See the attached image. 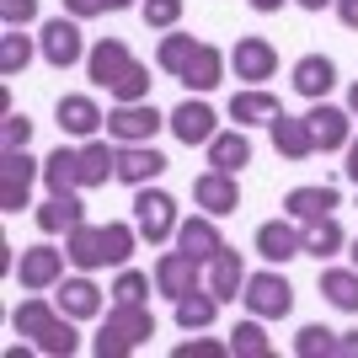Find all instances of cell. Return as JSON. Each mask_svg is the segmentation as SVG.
Instances as JSON below:
<instances>
[{
  "instance_id": "obj_1",
  "label": "cell",
  "mask_w": 358,
  "mask_h": 358,
  "mask_svg": "<svg viewBox=\"0 0 358 358\" xmlns=\"http://www.w3.org/2000/svg\"><path fill=\"white\" fill-rule=\"evenodd\" d=\"M145 337H155V315L145 305H113L91 348H96V358H123V353H134Z\"/></svg>"
},
{
  "instance_id": "obj_2",
  "label": "cell",
  "mask_w": 358,
  "mask_h": 358,
  "mask_svg": "<svg viewBox=\"0 0 358 358\" xmlns=\"http://www.w3.org/2000/svg\"><path fill=\"white\" fill-rule=\"evenodd\" d=\"M134 224H139V241L161 246V241L177 236V198L161 193V187H139L134 198Z\"/></svg>"
},
{
  "instance_id": "obj_3",
  "label": "cell",
  "mask_w": 358,
  "mask_h": 358,
  "mask_svg": "<svg viewBox=\"0 0 358 358\" xmlns=\"http://www.w3.org/2000/svg\"><path fill=\"white\" fill-rule=\"evenodd\" d=\"M241 299H246V310L262 315V321H284V315L294 310V289H289L284 273H252L246 289H241Z\"/></svg>"
},
{
  "instance_id": "obj_4",
  "label": "cell",
  "mask_w": 358,
  "mask_h": 358,
  "mask_svg": "<svg viewBox=\"0 0 358 358\" xmlns=\"http://www.w3.org/2000/svg\"><path fill=\"white\" fill-rule=\"evenodd\" d=\"M155 129H166V118L150 102H118L107 113V134L118 139V145H150Z\"/></svg>"
},
{
  "instance_id": "obj_5",
  "label": "cell",
  "mask_w": 358,
  "mask_h": 358,
  "mask_svg": "<svg viewBox=\"0 0 358 358\" xmlns=\"http://www.w3.org/2000/svg\"><path fill=\"white\" fill-rule=\"evenodd\" d=\"M32 177H38V161H32L27 150H0V209H6V214L27 209Z\"/></svg>"
},
{
  "instance_id": "obj_6",
  "label": "cell",
  "mask_w": 358,
  "mask_h": 358,
  "mask_svg": "<svg viewBox=\"0 0 358 358\" xmlns=\"http://www.w3.org/2000/svg\"><path fill=\"white\" fill-rule=\"evenodd\" d=\"M64 262H70V257H64L59 246H27V252H22V262H16V284L27 289V294L54 289V284L64 278Z\"/></svg>"
},
{
  "instance_id": "obj_7",
  "label": "cell",
  "mask_w": 358,
  "mask_h": 358,
  "mask_svg": "<svg viewBox=\"0 0 358 358\" xmlns=\"http://www.w3.org/2000/svg\"><path fill=\"white\" fill-rule=\"evenodd\" d=\"M166 129H171V134H177L187 150H193V145H209V139L220 134V129H214V107H209V102H193V96L171 107Z\"/></svg>"
},
{
  "instance_id": "obj_8",
  "label": "cell",
  "mask_w": 358,
  "mask_h": 358,
  "mask_svg": "<svg viewBox=\"0 0 358 358\" xmlns=\"http://www.w3.org/2000/svg\"><path fill=\"white\" fill-rule=\"evenodd\" d=\"M193 198H198V209L214 214V220H220V214H236V209H241L236 171H214V166H209V171L193 182Z\"/></svg>"
},
{
  "instance_id": "obj_9",
  "label": "cell",
  "mask_w": 358,
  "mask_h": 358,
  "mask_svg": "<svg viewBox=\"0 0 358 358\" xmlns=\"http://www.w3.org/2000/svg\"><path fill=\"white\" fill-rule=\"evenodd\" d=\"M230 64H236V80H273V70H278V48L268 43V38H236V48H230Z\"/></svg>"
},
{
  "instance_id": "obj_10",
  "label": "cell",
  "mask_w": 358,
  "mask_h": 358,
  "mask_svg": "<svg viewBox=\"0 0 358 358\" xmlns=\"http://www.w3.org/2000/svg\"><path fill=\"white\" fill-rule=\"evenodd\" d=\"M43 59L54 64V70H70V64L86 59V43H80V27H75V16H70V22H64V16L43 22Z\"/></svg>"
},
{
  "instance_id": "obj_11",
  "label": "cell",
  "mask_w": 358,
  "mask_h": 358,
  "mask_svg": "<svg viewBox=\"0 0 358 358\" xmlns=\"http://www.w3.org/2000/svg\"><path fill=\"white\" fill-rule=\"evenodd\" d=\"M220 246H224V236H220V224H214V214H198V220L177 224V252H187L193 262H203V268L220 257Z\"/></svg>"
},
{
  "instance_id": "obj_12",
  "label": "cell",
  "mask_w": 358,
  "mask_h": 358,
  "mask_svg": "<svg viewBox=\"0 0 358 358\" xmlns=\"http://www.w3.org/2000/svg\"><path fill=\"white\" fill-rule=\"evenodd\" d=\"M129 64H134V54H129V43H123V38H102V43L86 54L91 80H96V86H107V91H113L123 75H129Z\"/></svg>"
},
{
  "instance_id": "obj_13",
  "label": "cell",
  "mask_w": 358,
  "mask_h": 358,
  "mask_svg": "<svg viewBox=\"0 0 358 358\" xmlns=\"http://www.w3.org/2000/svg\"><path fill=\"white\" fill-rule=\"evenodd\" d=\"M268 134H273V150H278L284 161H310V155H315L310 118H289V113H278V118L268 123Z\"/></svg>"
},
{
  "instance_id": "obj_14",
  "label": "cell",
  "mask_w": 358,
  "mask_h": 358,
  "mask_svg": "<svg viewBox=\"0 0 358 358\" xmlns=\"http://www.w3.org/2000/svg\"><path fill=\"white\" fill-rule=\"evenodd\" d=\"M166 166L171 161H166L155 145H123L118 150V182H129V187H150Z\"/></svg>"
},
{
  "instance_id": "obj_15",
  "label": "cell",
  "mask_w": 358,
  "mask_h": 358,
  "mask_svg": "<svg viewBox=\"0 0 358 358\" xmlns=\"http://www.w3.org/2000/svg\"><path fill=\"white\" fill-rule=\"evenodd\" d=\"M257 252L268 257V262L305 257V230H294L289 220H268V224H257Z\"/></svg>"
},
{
  "instance_id": "obj_16",
  "label": "cell",
  "mask_w": 358,
  "mask_h": 358,
  "mask_svg": "<svg viewBox=\"0 0 358 358\" xmlns=\"http://www.w3.org/2000/svg\"><path fill=\"white\" fill-rule=\"evenodd\" d=\"M198 268H203V262H193L187 252H166L161 262H155V289H161L166 299H182L187 289H198Z\"/></svg>"
},
{
  "instance_id": "obj_17",
  "label": "cell",
  "mask_w": 358,
  "mask_h": 358,
  "mask_svg": "<svg viewBox=\"0 0 358 358\" xmlns=\"http://www.w3.org/2000/svg\"><path fill=\"white\" fill-rule=\"evenodd\" d=\"M64 257H70L80 273L91 268H107V246H102V224H75V230H64Z\"/></svg>"
},
{
  "instance_id": "obj_18",
  "label": "cell",
  "mask_w": 358,
  "mask_h": 358,
  "mask_svg": "<svg viewBox=\"0 0 358 358\" xmlns=\"http://www.w3.org/2000/svg\"><path fill=\"white\" fill-rule=\"evenodd\" d=\"M353 113H343V107H327L315 102L310 107V134H315V150H348V139H353Z\"/></svg>"
},
{
  "instance_id": "obj_19",
  "label": "cell",
  "mask_w": 358,
  "mask_h": 358,
  "mask_svg": "<svg viewBox=\"0 0 358 358\" xmlns=\"http://www.w3.org/2000/svg\"><path fill=\"white\" fill-rule=\"evenodd\" d=\"M54 118H59V129L70 139H91L96 129H102V107L91 102V96H59V107H54Z\"/></svg>"
},
{
  "instance_id": "obj_20",
  "label": "cell",
  "mask_w": 358,
  "mask_h": 358,
  "mask_svg": "<svg viewBox=\"0 0 358 358\" xmlns=\"http://www.w3.org/2000/svg\"><path fill=\"white\" fill-rule=\"evenodd\" d=\"M331 86H337V64H331L327 54H305V59L294 64V91H299V96L321 102Z\"/></svg>"
},
{
  "instance_id": "obj_21",
  "label": "cell",
  "mask_w": 358,
  "mask_h": 358,
  "mask_svg": "<svg viewBox=\"0 0 358 358\" xmlns=\"http://www.w3.org/2000/svg\"><path fill=\"white\" fill-rule=\"evenodd\" d=\"M54 305H59L64 315H75V321H91V315H102V289L91 284V278H64Z\"/></svg>"
},
{
  "instance_id": "obj_22",
  "label": "cell",
  "mask_w": 358,
  "mask_h": 358,
  "mask_svg": "<svg viewBox=\"0 0 358 358\" xmlns=\"http://www.w3.org/2000/svg\"><path fill=\"white\" fill-rule=\"evenodd\" d=\"M224 80V54L214 43H198L193 48V59L182 64V86H193V91H214Z\"/></svg>"
},
{
  "instance_id": "obj_23",
  "label": "cell",
  "mask_w": 358,
  "mask_h": 358,
  "mask_svg": "<svg viewBox=\"0 0 358 358\" xmlns=\"http://www.w3.org/2000/svg\"><path fill=\"white\" fill-rule=\"evenodd\" d=\"M241 289H246V268H241V252L220 246V257L209 262V294L224 305V299H236Z\"/></svg>"
},
{
  "instance_id": "obj_24",
  "label": "cell",
  "mask_w": 358,
  "mask_h": 358,
  "mask_svg": "<svg viewBox=\"0 0 358 358\" xmlns=\"http://www.w3.org/2000/svg\"><path fill=\"white\" fill-rule=\"evenodd\" d=\"M284 209H289V220L310 224V220L337 209V187H331V182H321V187H294V193L284 198Z\"/></svg>"
},
{
  "instance_id": "obj_25",
  "label": "cell",
  "mask_w": 358,
  "mask_h": 358,
  "mask_svg": "<svg viewBox=\"0 0 358 358\" xmlns=\"http://www.w3.org/2000/svg\"><path fill=\"white\" fill-rule=\"evenodd\" d=\"M43 182H48V198H70L80 187V150H54L43 161Z\"/></svg>"
},
{
  "instance_id": "obj_26",
  "label": "cell",
  "mask_w": 358,
  "mask_h": 358,
  "mask_svg": "<svg viewBox=\"0 0 358 358\" xmlns=\"http://www.w3.org/2000/svg\"><path fill=\"white\" fill-rule=\"evenodd\" d=\"M54 321H59V305H48V299H38V294L22 299V305L11 310V331H16V337H32V343H38Z\"/></svg>"
},
{
  "instance_id": "obj_27",
  "label": "cell",
  "mask_w": 358,
  "mask_h": 358,
  "mask_svg": "<svg viewBox=\"0 0 358 358\" xmlns=\"http://www.w3.org/2000/svg\"><path fill=\"white\" fill-rule=\"evenodd\" d=\"M278 113H284V107H278L273 91L252 86V91H236V96H230V123H273Z\"/></svg>"
},
{
  "instance_id": "obj_28",
  "label": "cell",
  "mask_w": 358,
  "mask_h": 358,
  "mask_svg": "<svg viewBox=\"0 0 358 358\" xmlns=\"http://www.w3.org/2000/svg\"><path fill=\"white\" fill-rule=\"evenodd\" d=\"M246 161H252V139L241 134V129H224V134L209 139V166L214 171H241Z\"/></svg>"
},
{
  "instance_id": "obj_29",
  "label": "cell",
  "mask_w": 358,
  "mask_h": 358,
  "mask_svg": "<svg viewBox=\"0 0 358 358\" xmlns=\"http://www.w3.org/2000/svg\"><path fill=\"white\" fill-rule=\"evenodd\" d=\"M107 177H118V150H107L102 139L80 145V187H102Z\"/></svg>"
},
{
  "instance_id": "obj_30",
  "label": "cell",
  "mask_w": 358,
  "mask_h": 358,
  "mask_svg": "<svg viewBox=\"0 0 358 358\" xmlns=\"http://www.w3.org/2000/svg\"><path fill=\"white\" fill-rule=\"evenodd\" d=\"M343 246H348V236H343V224L331 220V214H321V220H310V224H305V257L327 262V257H337Z\"/></svg>"
},
{
  "instance_id": "obj_31",
  "label": "cell",
  "mask_w": 358,
  "mask_h": 358,
  "mask_svg": "<svg viewBox=\"0 0 358 358\" xmlns=\"http://www.w3.org/2000/svg\"><path fill=\"white\" fill-rule=\"evenodd\" d=\"M214 315H220V299H214L209 289H187V294L177 299V327H182V331L214 327Z\"/></svg>"
},
{
  "instance_id": "obj_32",
  "label": "cell",
  "mask_w": 358,
  "mask_h": 358,
  "mask_svg": "<svg viewBox=\"0 0 358 358\" xmlns=\"http://www.w3.org/2000/svg\"><path fill=\"white\" fill-rule=\"evenodd\" d=\"M86 220V203H80V198H48L43 209H38V230H43V236H59V230H75V224Z\"/></svg>"
},
{
  "instance_id": "obj_33",
  "label": "cell",
  "mask_w": 358,
  "mask_h": 358,
  "mask_svg": "<svg viewBox=\"0 0 358 358\" xmlns=\"http://www.w3.org/2000/svg\"><path fill=\"white\" fill-rule=\"evenodd\" d=\"M321 294H327L337 310L358 315V268H327L321 273Z\"/></svg>"
},
{
  "instance_id": "obj_34",
  "label": "cell",
  "mask_w": 358,
  "mask_h": 358,
  "mask_svg": "<svg viewBox=\"0 0 358 358\" xmlns=\"http://www.w3.org/2000/svg\"><path fill=\"white\" fill-rule=\"evenodd\" d=\"M230 353L236 358H273V343H268V331H262V315H252V321H241V327L230 331Z\"/></svg>"
},
{
  "instance_id": "obj_35",
  "label": "cell",
  "mask_w": 358,
  "mask_h": 358,
  "mask_svg": "<svg viewBox=\"0 0 358 358\" xmlns=\"http://www.w3.org/2000/svg\"><path fill=\"white\" fill-rule=\"evenodd\" d=\"M134 241H139V224H123V220H107L102 224V246H107V262L123 268L134 257Z\"/></svg>"
},
{
  "instance_id": "obj_36",
  "label": "cell",
  "mask_w": 358,
  "mask_h": 358,
  "mask_svg": "<svg viewBox=\"0 0 358 358\" xmlns=\"http://www.w3.org/2000/svg\"><path fill=\"white\" fill-rule=\"evenodd\" d=\"M32 64V38H22V27H6L0 38V75H22Z\"/></svg>"
},
{
  "instance_id": "obj_37",
  "label": "cell",
  "mask_w": 358,
  "mask_h": 358,
  "mask_svg": "<svg viewBox=\"0 0 358 358\" xmlns=\"http://www.w3.org/2000/svg\"><path fill=\"white\" fill-rule=\"evenodd\" d=\"M193 48H198V43L187 38V32H166L161 48H155V64H161L166 75H182V64L193 59Z\"/></svg>"
},
{
  "instance_id": "obj_38",
  "label": "cell",
  "mask_w": 358,
  "mask_h": 358,
  "mask_svg": "<svg viewBox=\"0 0 358 358\" xmlns=\"http://www.w3.org/2000/svg\"><path fill=\"white\" fill-rule=\"evenodd\" d=\"M75 348H80V331H75V315H64V310H59V321H54V327H48L43 337H38V353H64V358H70Z\"/></svg>"
},
{
  "instance_id": "obj_39",
  "label": "cell",
  "mask_w": 358,
  "mask_h": 358,
  "mask_svg": "<svg viewBox=\"0 0 358 358\" xmlns=\"http://www.w3.org/2000/svg\"><path fill=\"white\" fill-rule=\"evenodd\" d=\"M331 348H337V331L327 327H305L294 337V358H331Z\"/></svg>"
},
{
  "instance_id": "obj_40",
  "label": "cell",
  "mask_w": 358,
  "mask_h": 358,
  "mask_svg": "<svg viewBox=\"0 0 358 358\" xmlns=\"http://www.w3.org/2000/svg\"><path fill=\"white\" fill-rule=\"evenodd\" d=\"M145 294H150V278L134 273V268H123L118 284H113V305H145Z\"/></svg>"
},
{
  "instance_id": "obj_41",
  "label": "cell",
  "mask_w": 358,
  "mask_h": 358,
  "mask_svg": "<svg viewBox=\"0 0 358 358\" xmlns=\"http://www.w3.org/2000/svg\"><path fill=\"white\" fill-rule=\"evenodd\" d=\"M139 16H145V27L171 32V27L182 22V0H145V6H139Z\"/></svg>"
},
{
  "instance_id": "obj_42",
  "label": "cell",
  "mask_w": 358,
  "mask_h": 358,
  "mask_svg": "<svg viewBox=\"0 0 358 358\" xmlns=\"http://www.w3.org/2000/svg\"><path fill=\"white\" fill-rule=\"evenodd\" d=\"M113 96H118V102H145V96H150V70L134 59V64H129V75L113 86Z\"/></svg>"
},
{
  "instance_id": "obj_43",
  "label": "cell",
  "mask_w": 358,
  "mask_h": 358,
  "mask_svg": "<svg viewBox=\"0 0 358 358\" xmlns=\"http://www.w3.org/2000/svg\"><path fill=\"white\" fill-rule=\"evenodd\" d=\"M32 139V118L27 113H6V123H0V150H27Z\"/></svg>"
},
{
  "instance_id": "obj_44",
  "label": "cell",
  "mask_w": 358,
  "mask_h": 358,
  "mask_svg": "<svg viewBox=\"0 0 358 358\" xmlns=\"http://www.w3.org/2000/svg\"><path fill=\"white\" fill-rule=\"evenodd\" d=\"M0 22H6V27H27V22H38V0H0Z\"/></svg>"
},
{
  "instance_id": "obj_45",
  "label": "cell",
  "mask_w": 358,
  "mask_h": 358,
  "mask_svg": "<svg viewBox=\"0 0 358 358\" xmlns=\"http://www.w3.org/2000/svg\"><path fill=\"white\" fill-rule=\"evenodd\" d=\"M209 353H230V343H209V337H193V343H177V358H209Z\"/></svg>"
},
{
  "instance_id": "obj_46",
  "label": "cell",
  "mask_w": 358,
  "mask_h": 358,
  "mask_svg": "<svg viewBox=\"0 0 358 358\" xmlns=\"http://www.w3.org/2000/svg\"><path fill=\"white\" fill-rule=\"evenodd\" d=\"M64 11H70L75 22H86V16H102L107 11V0H64Z\"/></svg>"
},
{
  "instance_id": "obj_47",
  "label": "cell",
  "mask_w": 358,
  "mask_h": 358,
  "mask_svg": "<svg viewBox=\"0 0 358 358\" xmlns=\"http://www.w3.org/2000/svg\"><path fill=\"white\" fill-rule=\"evenodd\" d=\"M331 358H358V331H343L337 348H331Z\"/></svg>"
},
{
  "instance_id": "obj_48",
  "label": "cell",
  "mask_w": 358,
  "mask_h": 358,
  "mask_svg": "<svg viewBox=\"0 0 358 358\" xmlns=\"http://www.w3.org/2000/svg\"><path fill=\"white\" fill-rule=\"evenodd\" d=\"M337 16H343V27L358 32V0H337Z\"/></svg>"
},
{
  "instance_id": "obj_49",
  "label": "cell",
  "mask_w": 358,
  "mask_h": 358,
  "mask_svg": "<svg viewBox=\"0 0 358 358\" xmlns=\"http://www.w3.org/2000/svg\"><path fill=\"white\" fill-rule=\"evenodd\" d=\"M348 182L358 187V139H348Z\"/></svg>"
},
{
  "instance_id": "obj_50",
  "label": "cell",
  "mask_w": 358,
  "mask_h": 358,
  "mask_svg": "<svg viewBox=\"0 0 358 358\" xmlns=\"http://www.w3.org/2000/svg\"><path fill=\"white\" fill-rule=\"evenodd\" d=\"M252 11H284V0H252Z\"/></svg>"
},
{
  "instance_id": "obj_51",
  "label": "cell",
  "mask_w": 358,
  "mask_h": 358,
  "mask_svg": "<svg viewBox=\"0 0 358 358\" xmlns=\"http://www.w3.org/2000/svg\"><path fill=\"white\" fill-rule=\"evenodd\" d=\"M348 113H353V118H358V86L348 91Z\"/></svg>"
},
{
  "instance_id": "obj_52",
  "label": "cell",
  "mask_w": 358,
  "mask_h": 358,
  "mask_svg": "<svg viewBox=\"0 0 358 358\" xmlns=\"http://www.w3.org/2000/svg\"><path fill=\"white\" fill-rule=\"evenodd\" d=\"M129 6H134V0H107V11H129Z\"/></svg>"
},
{
  "instance_id": "obj_53",
  "label": "cell",
  "mask_w": 358,
  "mask_h": 358,
  "mask_svg": "<svg viewBox=\"0 0 358 358\" xmlns=\"http://www.w3.org/2000/svg\"><path fill=\"white\" fill-rule=\"evenodd\" d=\"M299 6H305V11H321V6H331V0H299Z\"/></svg>"
},
{
  "instance_id": "obj_54",
  "label": "cell",
  "mask_w": 358,
  "mask_h": 358,
  "mask_svg": "<svg viewBox=\"0 0 358 358\" xmlns=\"http://www.w3.org/2000/svg\"><path fill=\"white\" fill-rule=\"evenodd\" d=\"M353 268H358V241H353Z\"/></svg>"
}]
</instances>
